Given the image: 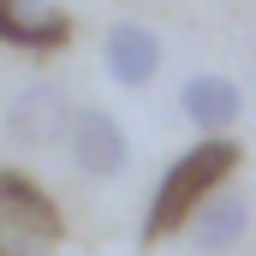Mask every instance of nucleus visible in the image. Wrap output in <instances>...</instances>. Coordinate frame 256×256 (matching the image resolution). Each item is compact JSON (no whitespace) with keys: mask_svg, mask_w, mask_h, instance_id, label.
Returning <instances> with one entry per match:
<instances>
[{"mask_svg":"<svg viewBox=\"0 0 256 256\" xmlns=\"http://www.w3.org/2000/svg\"><path fill=\"white\" fill-rule=\"evenodd\" d=\"M238 161H244V149L220 131V137H202L191 143L167 173H161V185L149 191V208H143V238L137 244H161V238H173L179 226H191V214L208 202L214 191H226V179L238 173Z\"/></svg>","mask_w":256,"mask_h":256,"instance_id":"obj_1","label":"nucleus"},{"mask_svg":"<svg viewBox=\"0 0 256 256\" xmlns=\"http://www.w3.org/2000/svg\"><path fill=\"white\" fill-rule=\"evenodd\" d=\"M60 143H66V155L78 161V173H90V179H120L131 167V137L108 108H72Z\"/></svg>","mask_w":256,"mask_h":256,"instance_id":"obj_2","label":"nucleus"},{"mask_svg":"<svg viewBox=\"0 0 256 256\" xmlns=\"http://www.w3.org/2000/svg\"><path fill=\"white\" fill-rule=\"evenodd\" d=\"M0 226L12 238H30V244H60L66 238L60 202L42 191L30 173H18V167H0Z\"/></svg>","mask_w":256,"mask_h":256,"instance_id":"obj_3","label":"nucleus"},{"mask_svg":"<svg viewBox=\"0 0 256 256\" xmlns=\"http://www.w3.org/2000/svg\"><path fill=\"white\" fill-rule=\"evenodd\" d=\"M0 42L24 54H54L72 42V12L54 0H0Z\"/></svg>","mask_w":256,"mask_h":256,"instance_id":"obj_4","label":"nucleus"},{"mask_svg":"<svg viewBox=\"0 0 256 256\" xmlns=\"http://www.w3.org/2000/svg\"><path fill=\"white\" fill-rule=\"evenodd\" d=\"M102 66H108V78H114L120 90H143V84H155V72H161V36H155L149 24L120 18V24L102 36Z\"/></svg>","mask_w":256,"mask_h":256,"instance_id":"obj_5","label":"nucleus"},{"mask_svg":"<svg viewBox=\"0 0 256 256\" xmlns=\"http://www.w3.org/2000/svg\"><path fill=\"white\" fill-rule=\"evenodd\" d=\"M179 108H185V120H191L202 137H220V131L238 126L244 96H238V84H232V78H220V72H196L191 84L179 90Z\"/></svg>","mask_w":256,"mask_h":256,"instance_id":"obj_6","label":"nucleus"},{"mask_svg":"<svg viewBox=\"0 0 256 256\" xmlns=\"http://www.w3.org/2000/svg\"><path fill=\"white\" fill-rule=\"evenodd\" d=\"M244 226H250L244 196L214 191V196H208V202L191 214V244H196V250H208V256H220V250H232V244L244 238Z\"/></svg>","mask_w":256,"mask_h":256,"instance_id":"obj_7","label":"nucleus"},{"mask_svg":"<svg viewBox=\"0 0 256 256\" xmlns=\"http://www.w3.org/2000/svg\"><path fill=\"white\" fill-rule=\"evenodd\" d=\"M66 120H72V108L60 102V90L36 84V90H24L18 108H12V137L30 143V149H48L54 137H66Z\"/></svg>","mask_w":256,"mask_h":256,"instance_id":"obj_8","label":"nucleus"},{"mask_svg":"<svg viewBox=\"0 0 256 256\" xmlns=\"http://www.w3.org/2000/svg\"><path fill=\"white\" fill-rule=\"evenodd\" d=\"M0 256H18V250H6V244H0Z\"/></svg>","mask_w":256,"mask_h":256,"instance_id":"obj_9","label":"nucleus"}]
</instances>
